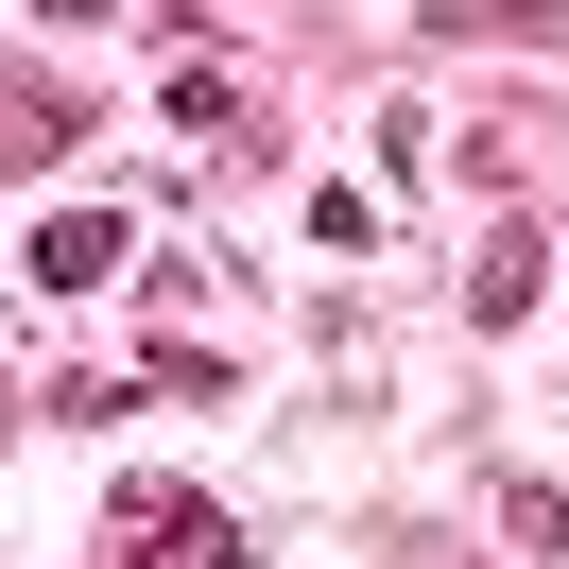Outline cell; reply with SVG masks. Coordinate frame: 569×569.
<instances>
[{"label":"cell","mask_w":569,"mask_h":569,"mask_svg":"<svg viewBox=\"0 0 569 569\" xmlns=\"http://www.w3.org/2000/svg\"><path fill=\"white\" fill-rule=\"evenodd\" d=\"M121 259H139V224H121V208H52V224H36V259H18V277H36V293H104Z\"/></svg>","instance_id":"7a4b0ae2"},{"label":"cell","mask_w":569,"mask_h":569,"mask_svg":"<svg viewBox=\"0 0 569 569\" xmlns=\"http://www.w3.org/2000/svg\"><path fill=\"white\" fill-rule=\"evenodd\" d=\"M36 18H104V0H36Z\"/></svg>","instance_id":"5b68a950"},{"label":"cell","mask_w":569,"mask_h":569,"mask_svg":"<svg viewBox=\"0 0 569 569\" xmlns=\"http://www.w3.org/2000/svg\"><path fill=\"white\" fill-rule=\"evenodd\" d=\"M104 569H242V518L208 483H104Z\"/></svg>","instance_id":"6da1fadb"},{"label":"cell","mask_w":569,"mask_h":569,"mask_svg":"<svg viewBox=\"0 0 569 569\" xmlns=\"http://www.w3.org/2000/svg\"><path fill=\"white\" fill-rule=\"evenodd\" d=\"M173 121H190V139H224V121H242V70H224V52H173Z\"/></svg>","instance_id":"277c9868"},{"label":"cell","mask_w":569,"mask_h":569,"mask_svg":"<svg viewBox=\"0 0 569 569\" xmlns=\"http://www.w3.org/2000/svg\"><path fill=\"white\" fill-rule=\"evenodd\" d=\"M535 293H552V224H535V208H518V224H500V242H483V259H466V311H483V328H518V311H535Z\"/></svg>","instance_id":"3957f363"}]
</instances>
